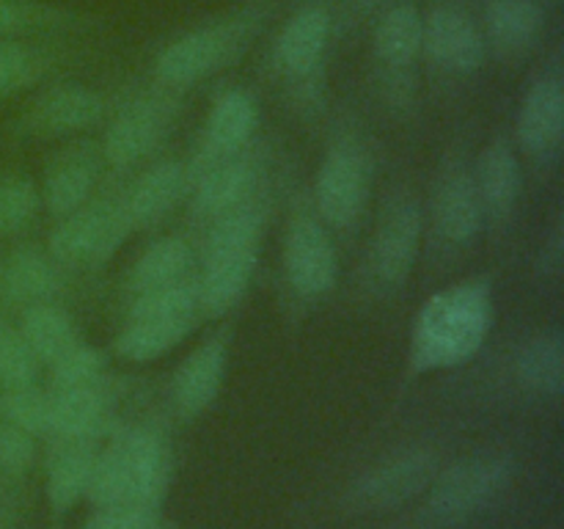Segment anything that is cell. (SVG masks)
Masks as SVG:
<instances>
[{"instance_id":"3957f363","label":"cell","mask_w":564,"mask_h":529,"mask_svg":"<svg viewBox=\"0 0 564 529\" xmlns=\"http://www.w3.org/2000/svg\"><path fill=\"white\" fill-rule=\"evenodd\" d=\"M512 483V461L505 455H479L435 474L419 510L422 529H455L488 510Z\"/></svg>"},{"instance_id":"5b68a950","label":"cell","mask_w":564,"mask_h":529,"mask_svg":"<svg viewBox=\"0 0 564 529\" xmlns=\"http://www.w3.org/2000/svg\"><path fill=\"white\" fill-rule=\"evenodd\" d=\"M132 229L121 204H94L66 215L50 235V253L64 264H105Z\"/></svg>"},{"instance_id":"f35d334b","label":"cell","mask_w":564,"mask_h":529,"mask_svg":"<svg viewBox=\"0 0 564 529\" xmlns=\"http://www.w3.org/2000/svg\"><path fill=\"white\" fill-rule=\"evenodd\" d=\"M83 529H176L165 521L160 510H141V507H97L86 518Z\"/></svg>"},{"instance_id":"9a60e30c","label":"cell","mask_w":564,"mask_h":529,"mask_svg":"<svg viewBox=\"0 0 564 529\" xmlns=\"http://www.w3.org/2000/svg\"><path fill=\"white\" fill-rule=\"evenodd\" d=\"M257 125V105L246 91H229L215 102L204 132V160L224 163L240 152Z\"/></svg>"},{"instance_id":"83f0119b","label":"cell","mask_w":564,"mask_h":529,"mask_svg":"<svg viewBox=\"0 0 564 529\" xmlns=\"http://www.w3.org/2000/svg\"><path fill=\"white\" fill-rule=\"evenodd\" d=\"M193 253L187 248L185 240L180 237H165V240L154 242L149 251H143V257L138 259L135 268H132L130 287L143 295V292L160 290V287H171L185 281V273L191 270Z\"/></svg>"},{"instance_id":"e575fe53","label":"cell","mask_w":564,"mask_h":529,"mask_svg":"<svg viewBox=\"0 0 564 529\" xmlns=\"http://www.w3.org/2000/svg\"><path fill=\"white\" fill-rule=\"evenodd\" d=\"M53 389H80V386H94L102 375L105 358L97 347L77 342L75 347L55 358L53 364Z\"/></svg>"},{"instance_id":"277c9868","label":"cell","mask_w":564,"mask_h":529,"mask_svg":"<svg viewBox=\"0 0 564 529\" xmlns=\"http://www.w3.org/2000/svg\"><path fill=\"white\" fill-rule=\"evenodd\" d=\"M438 474V455L424 446L402 450L369 468L347 494V505L358 512H386L424 494Z\"/></svg>"},{"instance_id":"603a6c76","label":"cell","mask_w":564,"mask_h":529,"mask_svg":"<svg viewBox=\"0 0 564 529\" xmlns=\"http://www.w3.org/2000/svg\"><path fill=\"white\" fill-rule=\"evenodd\" d=\"M485 22L499 53L521 55L538 42L543 31V11L534 0H490Z\"/></svg>"},{"instance_id":"2e32d148","label":"cell","mask_w":564,"mask_h":529,"mask_svg":"<svg viewBox=\"0 0 564 529\" xmlns=\"http://www.w3.org/2000/svg\"><path fill=\"white\" fill-rule=\"evenodd\" d=\"M105 102L86 86H61L31 108V127L39 132H77L97 125Z\"/></svg>"},{"instance_id":"8d00e7d4","label":"cell","mask_w":564,"mask_h":529,"mask_svg":"<svg viewBox=\"0 0 564 529\" xmlns=\"http://www.w3.org/2000/svg\"><path fill=\"white\" fill-rule=\"evenodd\" d=\"M39 202L42 196H39L36 185L25 176H11V180L0 182V237L22 229L36 215Z\"/></svg>"},{"instance_id":"30bf717a","label":"cell","mask_w":564,"mask_h":529,"mask_svg":"<svg viewBox=\"0 0 564 529\" xmlns=\"http://www.w3.org/2000/svg\"><path fill=\"white\" fill-rule=\"evenodd\" d=\"M430 58L449 72H474L485 61V39L463 11L441 6L424 20V42Z\"/></svg>"},{"instance_id":"1f68e13d","label":"cell","mask_w":564,"mask_h":529,"mask_svg":"<svg viewBox=\"0 0 564 529\" xmlns=\"http://www.w3.org/2000/svg\"><path fill=\"white\" fill-rule=\"evenodd\" d=\"M264 209L259 204H237L229 213L218 215L209 231L207 242V257L209 253H226V251H240V248H257L259 229H262Z\"/></svg>"},{"instance_id":"d6986e66","label":"cell","mask_w":564,"mask_h":529,"mask_svg":"<svg viewBox=\"0 0 564 529\" xmlns=\"http://www.w3.org/2000/svg\"><path fill=\"white\" fill-rule=\"evenodd\" d=\"M185 165L174 163V160L171 163H160L154 169H149L135 182V187H132L130 196H127V202L121 207H124L132 226H149L163 218L180 202V196L185 193Z\"/></svg>"},{"instance_id":"4dcf8cb0","label":"cell","mask_w":564,"mask_h":529,"mask_svg":"<svg viewBox=\"0 0 564 529\" xmlns=\"http://www.w3.org/2000/svg\"><path fill=\"white\" fill-rule=\"evenodd\" d=\"M94 174L97 171L88 158H77V154L75 158H61L44 180L42 198L50 213L66 218L75 209H80L94 191Z\"/></svg>"},{"instance_id":"6da1fadb","label":"cell","mask_w":564,"mask_h":529,"mask_svg":"<svg viewBox=\"0 0 564 529\" xmlns=\"http://www.w3.org/2000/svg\"><path fill=\"white\" fill-rule=\"evenodd\" d=\"M171 483V450L154 430H124L102 455H94L86 496L94 507L160 510Z\"/></svg>"},{"instance_id":"7402d4cb","label":"cell","mask_w":564,"mask_h":529,"mask_svg":"<svg viewBox=\"0 0 564 529\" xmlns=\"http://www.w3.org/2000/svg\"><path fill=\"white\" fill-rule=\"evenodd\" d=\"M435 218L438 229L446 240L468 242L482 226V202H479L474 176L466 171L446 176L438 191V204H435Z\"/></svg>"},{"instance_id":"60d3db41","label":"cell","mask_w":564,"mask_h":529,"mask_svg":"<svg viewBox=\"0 0 564 529\" xmlns=\"http://www.w3.org/2000/svg\"><path fill=\"white\" fill-rule=\"evenodd\" d=\"M562 242H564V231L562 226H556L554 235L549 237L543 251V268L545 270H560L562 268Z\"/></svg>"},{"instance_id":"44dd1931","label":"cell","mask_w":564,"mask_h":529,"mask_svg":"<svg viewBox=\"0 0 564 529\" xmlns=\"http://www.w3.org/2000/svg\"><path fill=\"white\" fill-rule=\"evenodd\" d=\"M479 193L482 209L490 215H507L516 207L518 191H521V169L510 143L494 141L479 158L477 180H474Z\"/></svg>"},{"instance_id":"7c38bea8","label":"cell","mask_w":564,"mask_h":529,"mask_svg":"<svg viewBox=\"0 0 564 529\" xmlns=\"http://www.w3.org/2000/svg\"><path fill=\"white\" fill-rule=\"evenodd\" d=\"M257 270V248L209 253L202 281L196 284L198 309L209 317H220L246 295L251 276Z\"/></svg>"},{"instance_id":"74e56055","label":"cell","mask_w":564,"mask_h":529,"mask_svg":"<svg viewBox=\"0 0 564 529\" xmlns=\"http://www.w3.org/2000/svg\"><path fill=\"white\" fill-rule=\"evenodd\" d=\"M36 461V439L9 422H0V477L17 479Z\"/></svg>"},{"instance_id":"cb8c5ba5","label":"cell","mask_w":564,"mask_h":529,"mask_svg":"<svg viewBox=\"0 0 564 529\" xmlns=\"http://www.w3.org/2000/svg\"><path fill=\"white\" fill-rule=\"evenodd\" d=\"M518 378L540 397H560L564 391V339L560 331H545L529 339L518 356Z\"/></svg>"},{"instance_id":"9c48e42d","label":"cell","mask_w":564,"mask_h":529,"mask_svg":"<svg viewBox=\"0 0 564 529\" xmlns=\"http://www.w3.org/2000/svg\"><path fill=\"white\" fill-rule=\"evenodd\" d=\"M422 240V209L416 202H397L383 215L372 246V273L383 287L408 279Z\"/></svg>"},{"instance_id":"8992f818","label":"cell","mask_w":564,"mask_h":529,"mask_svg":"<svg viewBox=\"0 0 564 529\" xmlns=\"http://www.w3.org/2000/svg\"><path fill=\"white\" fill-rule=\"evenodd\" d=\"M242 22H218L185 33L158 55V77L165 86H187L218 72L240 42Z\"/></svg>"},{"instance_id":"ba28073f","label":"cell","mask_w":564,"mask_h":529,"mask_svg":"<svg viewBox=\"0 0 564 529\" xmlns=\"http://www.w3.org/2000/svg\"><path fill=\"white\" fill-rule=\"evenodd\" d=\"M369 193L367 160L356 149H334L319 165L314 198L317 209L328 224L350 226L361 215Z\"/></svg>"},{"instance_id":"ffe728a7","label":"cell","mask_w":564,"mask_h":529,"mask_svg":"<svg viewBox=\"0 0 564 529\" xmlns=\"http://www.w3.org/2000/svg\"><path fill=\"white\" fill-rule=\"evenodd\" d=\"M253 182H257V171L248 160H224V163L209 165L196 187L193 207L204 218H218L237 204L248 202Z\"/></svg>"},{"instance_id":"4316f807","label":"cell","mask_w":564,"mask_h":529,"mask_svg":"<svg viewBox=\"0 0 564 529\" xmlns=\"http://www.w3.org/2000/svg\"><path fill=\"white\" fill-rule=\"evenodd\" d=\"M193 328V320H127L124 331L116 336L113 347L124 361H154L174 350Z\"/></svg>"},{"instance_id":"f546056e","label":"cell","mask_w":564,"mask_h":529,"mask_svg":"<svg viewBox=\"0 0 564 529\" xmlns=\"http://www.w3.org/2000/svg\"><path fill=\"white\" fill-rule=\"evenodd\" d=\"M424 42V17L416 6H397L375 31V53L383 64L405 66L419 55Z\"/></svg>"},{"instance_id":"8fae6325","label":"cell","mask_w":564,"mask_h":529,"mask_svg":"<svg viewBox=\"0 0 564 529\" xmlns=\"http://www.w3.org/2000/svg\"><path fill=\"white\" fill-rule=\"evenodd\" d=\"M226 378V347L224 342H204L196 353L182 361L174 375V402L176 411L185 419L207 411L220 395Z\"/></svg>"},{"instance_id":"484cf974","label":"cell","mask_w":564,"mask_h":529,"mask_svg":"<svg viewBox=\"0 0 564 529\" xmlns=\"http://www.w3.org/2000/svg\"><path fill=\"white\" fill-rule=\"evenodd\" d=\"M17 331L25 339V345L31 347L36 361L44 364H53L55 358H61L69 347L80 342L69 314L61 312L58 306H50V303H31L28 312L22 314V323Z\"/></svg>"},{"instance_id":"ab89813d","label":"cell","mask_w":564,"mask_h":529,"mask_svg":"<svg viewBox=\"0 0 564 529\" xmlns=\"http://www.w3.org/2000/svg\"><path fill=\"white\" fill-rule=\"evenodd\" d=\"M55 20H61V11L36 3V0H0V39Z\"/></svg>"},{"instance_id":"d4e9b609","label":"cell","mask_w":564,"mask_h":529,"mask_svg":"<svg viewBox=\"0 0 564 529\" xmlns=\"http://www.w3.org/2000/svg\"><path fill=\"white\" fill-rule=\"evenodd\" d=\"M94 452L88 441H61L58 455L47 468V499L55 512H69L86 496Z\"/></svg>"},{"instance_id":"7a4b0ae2","label":"cell","mask_w":564,"mask_h":529,"mask_svg":"<svg viewBox=\"0 0 564 529\" xmlns=\"http://www.w3.org/2000/svg\"><path fill=\"white\" fill-rule=\"evenodd\" d=\"M494 320L485 284H457L424 303L413 328V369H446L468 361L482 347Z\"/></svg>"},{"instance_id":"5bb4252c","label":"cell","mask_w":564,"mask_h":529,"mask_svg":"<svg viewBox=\"0 0 564 529\" xmlns=\"http://www.w3.org/2000/svg\"><path fill=\"white\" fill-rule=\"evenodd\" d=\"M108 422L105 391L94 386L80 389H53L50 395V439L91 441Z\"/></svg>"},{"instance_id":"836d02e7","label":"cell","mask_w":564,"mask_h":529,"mask_svg":"<svg viewBox=\"0 0 564 529\" xmlns=\"http://www.w3.org/2000/svg\"><path fill=\"white\" fill-rule=\"evenodd\" d=\"M39 361L20 336V331L0 325V391H17L36 386Z\"/></svg>"},{"instance_id":"d590c367","label":"cell","mask_w":564,"mask_h":529,"mask_svg":"<svg viewBox=\"0 0 564 529\" xmlns=\"http://www.w3.org/2000/svg\"><path fill=\"white\" fill-rule=\"evenodd\" d=\"M42 69V58L28 44L14 39H0V99L14 97L31 86Z\"/></svg>"},{"instance_id":"b9f144b4","label":"cell","mask_w":564,"mask_h":529,"mask_svg":"<svg viewBox=\"0 0 564 529\" xmlns=\"http://www.w3.org/2000/svg\"><path fill=\"white\" fill-rule=\"evenodd\" d=\"M0 292H3V276H0Z\"/></svg>"},{"instance_id":"d6a6232c","label":"cell","mask_w":564,"mask_h":529,"mask_svg":"<svg viewBox=\"0 0 564 529\" xmlns=\"http://www.w3.org/2000/svg\"><path fill=\"white\" fill-rule=\"evenodd\" d=\"M0 422L25 430L33 439L50 435V395L36 386L17 391H0Z\"/></svg>"},{"instance_id":"ac0fdd59","label":"cell","mask_w":564,"mask_h":529,"mask_svg":"<svg viewBox=\"0 0 564 529\" xmlns=\"http://www.w3.org/2000/svg\"><path fill=\"white\" fill-rule=\"evenodd\" d=\"M163 136V108L154 102H138L127 108L105 136V158L113 165H132L152 152Z\"/></svg>"},{"instance_id":"52a82bcc","label":"cell","mask_w":564,"mask_h":529,"mask_svg":"<svg viewBox=\"0 0 564 529\" xmlns=\"http://www.w3.org/2000/svg\"><path fill=\"white\" fill-rule=\"evenodd\" d=\"M284 270L297 295L319 298L334 290L339 259L328 231L312 218H297L290 226L284 246Z\"/></svg>"},{"instance_id":"f1b7e54d","label":"cell","mask_w":564,"mask_h":529,"mask_svg":"<svg viewBox=\"0 0 564 529\" xmlns=\"http://www.w3.org/2000/svg\"><path fill=\"white\" fill-rule=\"evenodd\" d=\"M53 262L55 259H47L42 251L20 248L0 268L3 292H9L14 301L22 303H44V298L53 295L55 287H58V273H55Z\"/></svg>"},{"instance_id":"e0dca14e","label":"cell","mask_w":564,"mask_h":529,"mask_svg":"<svg viewBox=\"0 0 564 529\" xmlns=\"http://www.w3.org/2000/svg\"><path fill=\"white\" fill-rule=\"evenodd\" d=\"M330 39V14L323 6H306L290 17L279 36V61L292 75H308L319 64Z\"/></svg>"},{"instance_id":"4fadbf2b","label":"cell","mask_w":564,"mask_h":529,"mask_svg":"<svg viewBox=\"0 0 564 529\" xmlns=\"http://www.w3.org/2000/svg\"><path fill=\"white\" fill-rule=\"evenodd\" d=\"M518 136L532 154H551L564 136V88L556 77H543L529 88L518 116Z\"/></svg>"}]
</instances>
